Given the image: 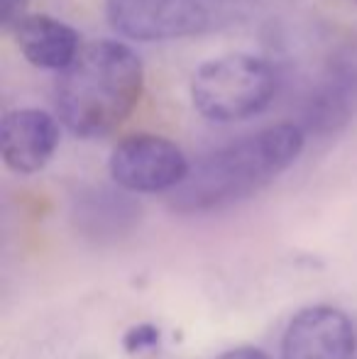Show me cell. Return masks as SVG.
<instances>
[{
    "instance_id": "obj_2",
    "label": "cell",
    "mask_w": 357,
    "mask_h": 359,
    "mask_svg": "<svg viewBox=\"0 0 357 359\" xmlns=\"http://www.w3.org/2000/svg\"><path fill=\"white\" fill-rule=\"evenodd\" d=\"M142 88L144 69L137 52L115 39H95L57 72L54 110L72 135L100 140L133 115Z\"/></svg>"
},
{
    "instance_id": "obj_7",
    "label": "cell",
    "mask_w": 357,
    "mask_h": 359,
    "mask_svg": "<svg viewBox=\"0 0 357 359\" xmlns=\"http://www.w3.org/2000/svg\"><path fill=\"white\" fill-rule=\"evenodd\" d=\"M353 320L335 306H309L291 318L281 337L284 359H355Z\"/></svg>"
},
{
    "instance_id": "obj_4",
    "label": "cell",
    "mask_w": 357,
    "mask_h": 359,
    "mask_svg": "<svg viewBox=\"0 0 357 359\" xmlns=\"http://www.w3.org/2000/svg\"><path fill=\"white\" fill-rule=\"evenodd\" d=\"M233 0H105L113 29L135 42H167L218 27Z\"/></svg>"
},
{
    "instance_id": "obj_12",
    "label": "cell",
    "mask_w": 357,
    "mask_h": 359,
    "mask_svg": "<svg viewBox=\"0 0 357 359\" xmlns=\"http://www.w3.org/2000/svg\"><path fill=\"white\" fill-rule=\"evenodd\" d=\"M157 340H159V332L154 330L152 325H137L128 332L125 345H128V350L135 352V350H144V347L157 345Z\"/></svg>"
},
{
    "instance_id": "obj_5",
    "label": "cell",
    "mask_w": 357,
    "mask_h": 359,
    "mask_svg": "<svg viewBox=\"0 0 357 359\" xmlns=\"http://www.w3.org/2000/svg\"><path fill=\"white\" fill-rule=\"evenodd\" d=\"M108 169L115 186L130 194H172L186 179L191 164L172 140L140 133L115 144Z\"/></svg>"
},
{
    "instance_id": "obj_6",
    "label": "cell",
    "mask_w": 357,
    "mask_h": 359,
    "mask_svg": "<svg viewBox=\"0 0 357 359\" xmlns=\"http://www.w3.org/2000/svg\"><path fill=\"white\" fill-rule=\"evenodd\" d=\"M357 113V52H338L301 103L299 125L306 135H338Z\"/></svg>"
},
{
    "instance_id": "obj_9",
    "label": "cell",
    "mask_w": 357,
    "mask_h": 359,
    "mask_svg": "<svg viewBox=\"0 0 357 359\" xmlns=\"http://www.w3.org/2000/svg\"><path fill=\"white\" fill-rule=\"evenodd\" d=\"M128 194L123 186H118V191L105 186L81 191L72 208L76 230L93 242L123 240V235L140 222V203Z\"/></svg>"
},
{
    "instance_id": "obj_1",
    "label": "cell",
    "mask_w": 357,
    "mask_h": 359,
    "mask_svg": "<svg viewBox=\"0 0 357 359\" xmlns=\"http://www.w3.org/2000/svg\"><path fill=\"white\" fill-rule=\"evenodd\" d=\"M306 133L279 123L201 156L169 196L177 213H210L260 194L301 156Z\"/></svg>"
},
{
    "instance_id": "obj_11",
    "label": "cell",
    "mask_w": 357,
    "mask_h": 359,
    "mask_svg": "<svg viewBox=\"0 0 357 359\" xmlns=\"http://www.w3.org/2000/svg\"><path fill=\"white\" fill-rule=\"evenodd\" d=\"M27 8L29 0H3V13H0L3 32H15V27L27 18Z\"/></svg>"
},
{
    "instance_id": "obj_8",
    "label": "cell",
    "mask_w": 357,
    "mask_h": 359,
    "mask_svg": "<svg viewBox=\"0 0 357 359\" xmlns=\"http://www.w3.org/2000/svg\"><path fill=\"white\" fill-rule=\"evenodd\" d=\"M59 147L57 118L39 108L10 110L0 128L3 161L15 174H37Z\"/></svg>"
},
{
    "instance_id": "obj_14",
    "label": "cell",
    "mask_w": 357,
    "mask_h": 359,
    "mask_svg": "<svg viewBox=\"0 0 357 359\" xmlns=\"http://www.w3.org/2000/svg\"><path fill=\"white\" fill-rule=\"evenodd\" d=\"M355 3H357V0H355Z\"/></svg>"
},
{
    "instance_id": "obj_10",
    "label": "cell",
    "mask_w": 357,
    "mask_h": 359,
    "mask_svg": "<svg viewBox=\"0 0 357 359\" xmlns=\"http://www.w3.org/2000/svg\"><path fill=\"white\" fill-rule=\"evenodd\" d=\"M13 34L20 54L47 72L67 69L83 47L76 29L52 15H27Z\"/></svg>"
},
{
    "instance_id": "obj_13",
    "label": "cell",
    "mask_w": 357,
    "mask_h": 359,
    "mask_svg": "<svg viewBox=\"0 0 357 359\" xmlns=\"http://www.w3.org/2000/svg\"><path fill=\"white\" fill-rule=\"evenodd\" d=\"M215 359H271V357L267 352L257 350V347H235V350L223 352V355Z\"/></svg>"
},
{
    "instance_id": "obj_3",
    "label": "cell",
    "mask_w": 357,
    "mask_h": 359,
    "mask_svg": "<svg viewBox=\"0 0 357 359\" xmlns=\"http://www.w3.org/2000/svg\"><path fill=\"white\" fill-rule=\"evenodd\" d=\"M276 72L255 54H225L196 69L191 79L194 108L210 123H240L269 108Z\"/></svg>"
}]
</instances>
